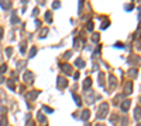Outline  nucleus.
Returning <instances> with one entry per match:
<instances>
[{
	"mask_svg": "<svg viewBox=\"0 0 141 126\" xmlns=\"http://www.w3.org/2000/svg\"><path fill=\"white\" fill-rule=\"evenodd\" d=\"M138 126H141V123H140V125H138Z\"/></svg>",
	"mask_w": 141,
	"mask_h": 126,
	"instance_id": "nucleus-38",
	"label": "nucleus"
},
{
	"mask_svg": "<svg viewBox=\"0 0 141 126\" xmlns=\"http://www.w3.org/2000/svg\"><path fill=\"white\" fill-rule=\"evenodd\" d=\"M0 6H1L4 10H7V9L11 7V1H0Z\"/></svg>",
	"mask_w": 141,
	"mask_h": 126,
	"instance_id": "nucleus-9",
	"label": "nucleus"
},
{
	"mask_svg": "<svg viewBox=\"0 0 141 126\" xmlns=\"http://www.w3.org/2000/svg\"><path fill=\"white\" fill-rule=\"evenodd\" d=\"M57 86L59 88H65L66 86H68V80H66V78H64V77H58L57 78Z\"/></svg>",
	"mask_w": 141,
	"mask_h": 126,
	"instance_id": "nucleus-2",
	"label": "nucleus"
},
{
	"mask_svg": "<svg viewBox=\"0 0 141 126\" xmlns=\"http://www.w3.org/2000/svg\"><path fill=\"white\" fill-rule=\"evenodd\" d=\"M33 77H34V76H33V73H31V72H27V73L24 74V80H26L27 83L33 81Z\"/></svg>",
	"mask_w": 141,
	"mask_h": 126,
	"instance_id": "nucleus-7",
	"label": "nucleus"
},
{
	"mask_svg": "<svg viewBox=\"0 0 141 126\" xmlns=\"http://www.w3.org/2000/svg\"><path fill=\"white\" fill-rule=\"evenodd\" d=\"M99 84H100V86L105 84V74H103V73L99 74Z\"/></svg>",
	"mask_w": 141,
	"mask_h": 126,
	"instance_id": "nucleus-15",
	"label": "nucleus"
},
{
	"mask_svg": "<svg viewBox=\"0 0 141 126\" xmlns=\"http://www.w3.org/2000/svg\"><path fill=\"white\" fill-rule=\"evenodd\" d=\"M75 65L78 66V67H85V62L82 60V59H78V60L75 62Z\"/></svg>",
	"mask_w": 141,
	"mask_h": 126,
	"instance_id": "nucleus-14",
	"label": "nucleus"
},
{
	"mask_svg": "<svg viewBox=\"0 0 141 126\" xmlns=\"http://www.w3.org/2000/svg\"><path fill=\"white\" fill-rule=\"evenodd\" d=\"M107 27H109V20H106V21L103 22V25H102V28H103V30H106Z\"/></svg>",
	"mask_w": 141,
	"mask_h": 126,
	"instance_id": "nucleus-25",
	"label": "nucleus"
},
{
	"mask_svg": "<svg viewBox=\"0 0 141 126\" xmlns=\"http://www.w3.org/2000/svg\"><path fill=\"white\" fill-rule=\"evenodd\" d=\"M92 39H93V41H95V42H97V41H99V34H93Z\"/></svg>",
	"mask_w": 141,
	"mask_h": 126,
	"instance_id": "nucleus-27",
	"label": "nucleus"
},
{
	"mask_svg": "<svg viewBox=\"0 0 141 126\" xmlns=\"http://www.w3.org/2000/svg\"><path fill=\"white\" fill-rule=\"evenodd\" d=\"M89 115H90V112H89V111H83V112H82L80 119H82V121H88V119H89Z\"/></svg>",
	"mask_w": 141,
	"mask_h": 126,
	"instance_id": "nucleus-11",
	"label": "nucleus"
},
{
	"mask_svg": "<svg viewBox=\"0 0 141 126\" xmlns=\"http://www.w3.org/2000/svg\"><path fill=\"white\" fill-rule=\"evenodd\" d=\"M37 14H38V9H35L34 11H33V17H37Z\"/></svg>",
	"mask_w": 141,
	"mask_h": 126,
	"instance_id": "nucleus-33",
	"label": "nucleus"
},
{
	"mask_svg": "<svg viewBox=\"0 0 141 126\" xmlns=\"http://www.w3.org/2000/svg\"><path fill=\"white\" fill-rule=\"evenodd\" d=\"M73 100H75V104L76 105H79V107L82 105V100H80V97H78L76 94H73Z\"/></svg>",
	"mask_w": 141,
	"mask_h": 126,
	"instance_id": "nucleus-12",
	"label": "nucleus"
},
{
	"mask_svg": "<svg viewBox=\"0 0 141 126\" xmlns=\"http://www.w3.org/2000/svg\"><path fill=\"white\" fill-rule=\"evenodd\" d=\"M37 118H38V121H40V122H45V118L42 116V113H38V115H37Z\"/></svg>",
	"mask_w": 141,
	"mask_h": 126,
	"instance_id": "nucleus-19",
	"label": "nucleus"
},
{
	"mask_svg": "<svg viewBox=\"0 0 141 126\" xmlns=\"http://www.w3.org/2000/svg\"><path fill=\"white\" fill-rule=\"evenodd\" d=\"M20 52H21V53L26 52V44H23V45H21V48H20Z\"/></svg>",
	"mask_w": 141,
	"mask_h": 126,
	"instance_id": "nucleus-30",
	"label": "nucleus"
},
{
	"mask_svg": "<svg viewBox=\"0 0 141 126\" xmlns=\"http://www.w3.org/2000/svg\"><path fill=\"white\" fill-rule=\"evenodd\" d=\"M140 100H141V98H140Z\"/></svg>",
	"mask_w": 141,
	"mask_h": 126,
	"instance_id": "nucleus-39",
	"label": "nucleus"
},
{
	"mask_svg": "<svg viewBox=\"0 0 141 126\" xmlns=\"http://www.w3.org/2000/svg\"><path fill=\"white\" fill-rule=\"evenodd\" d=\"M140 118H141V108L140 107H136V109H134V119L138 121Z\"/></svg>",
	"mask_w": 141,
	"mask_h": 126,
	"instance_id": "nucleus-4",
	"label": "nucleus"
},
{
	"mask_svg": "<svg viewBox=\"0 0 141 126\" xmlns=\"http://www.w3.org/2000/svg\"><path fill=\"white\" fill-rule=\"evenodd\" d=\"M73 77H75V80H78V78H79V72H76V73L73 74Z\"/></svg>",
	"mask_w": 141,
	"mask_h": 126,
	"instance_id": "nucleus-34",
	"label": "nucleus"
},
{
	"mask_svg": "<svg viewBox=\"0 0 141 126\" xmlns=\"http://www.w3.org/2000/svg\"><path fill=\"white\" fill-rule=\"evenodd\" d=\"M130 76H131V77L137 76V69H131V70H130Z\"/></svg>",
	"mask_w": 141,
	"mask_h": 126,
	"instance_id": "nucleus-21",
	"label": "nucleus"
},
{
	"mask_svg": "<svg viewBox=\"0 0 141 126\" xmlns=\"http://www.w3.org/2000/svg\"><path fill=\"white\" fill-rule=\"evenodd\" d=\"M128 108H130V101H128V100L123 101V104H121V111L127 112V111H128Z\"/></svg>",
	"mask_w": 141,
	"mask_h": 126,
	"instance_id": "nucleus-5",
	"label": "nucleus"
},
{
	"mask_svg": "<svg viewBox=\"0 0 141 126\" xmlns=\"http://www.w3.org/2000/svg\"><path fill=\"white\" fill-rule=\"evenodd\" d=\"M42 109H44L45 112H48V113H52V112H54V109H52V108H49V107H44Z\"/></svg>",
	"mask_w": 141,
	"mask_h": 126,
	"instance_id": "nucleus-17",
	"label": "nucleus"
},
{
	"mask_svg": "<svg viewBox=\"0 0 141 126\" xmlns=\"http://www.w3.org/2000/svg\"><path fill=\"white\" fill-rule=\"evenodd\" d=\"M1 36H3V30L0 28V39H1Z\"/></svg>",
	"mask_w": 141,
	"mask_h": 126,
	"instance_id": "nucleus-37",
	"label": "nucleus"
},
{
	"mask_svg": "<svg viewBox=\"0 0 141 126\" xmlns=\"http://www.w3.org/2000/svg\"><path fill=\"white\" fill-rule=\"evenodd\" d=\"M37 95H38V92H30V94H28V98H35Z\"/></svg>",
	"mask_w": 141,
	"mask_h": 126,
	"instance_id": "nucleus-26",
	"label": "nucleus"
},
{
	"mask_svg": "<svg viewBox=\"0 0 141 126\" xmlns=\"http://www.w3.org/2000/svg\"><path fill=\"white\" fill-rule=\"evenodd\" d=\"M70 55H72V52H66V53H65V57H69Z\"/></svg>",
	"mask_w": 141,
	"mask_h": 126,
	"instance_id": "nucleus-36",
	"label": "nucleus"
},
{
	"mask_svg": "<svg viewBox=\"0 0 141 126\" xmlns=\"http://www.w3.org/2000/svg\"><path fill=\"white\" fill-rule=\"evenodd\" d=\"M131 91H133V83L131 81H128L127 84H126V94H131Z\"/></svg>",
	"mask_w": 141,
	"mask_h": 126,
	"instance_id": "nucleus-8",
	"label": "nucleus"
},
{
	"mask_svg": "<svg viewBox=\"0 0 141 126\" xmlns=\"http://www.w3.org/2000/svg\"><path fill=\"white\" fill-rule=\"evenodd\" d=\"M35 53H37V48H33V49H31V52H30V57H33Z\"/></svg>",
	"mask_w": 141,
	"mask_h": 126,
	"instance_id": "nucleus-23",
	"label": "nucleus"
},
{
	"mask_svg": "<svg viewBox=\"0 0 141 126\" xmlns=\"http://www.w3.org/2000/svg\"><path fill=\"white\" fill-rule=\"evenodd\" d=\"M47 34H48V30H42V32H41L40 38H44V36H47Z\"/></svg>",
	"mask_w": 141,
	"mask_h": 126,
	"instance_id": "nucleus-22",
	"label": "nucleus"
},
{
	"mask_svg": "<svg viewBox=\"0 0 141 126\" xmlns=\"http://www.w3.org/2000/svg\"><path fill=\"white\" fill-rule=\"evenodd\" d=\"M131 9H133V4H128V6H126V10H128V11H130Z\"/></svg>",
	"mask_w": 141,
	"mask_h": 126,
	"instance_id": "nucleus-35",
	"label": "nucleus"
},
{
	"mask_svg": "<svg viewBox=\"0 0 141 126\" xmlns=\"http://www.w3.org/2000/svg\"><path fill=\"white\" fill-rule=\"evenodd\" d=\"M107 112H109V105L106 104V102H103L100 107V109H99V115H97V118L99 119H103V118L107 116Z\"/></svg>",
	"mask_w": 141,
	"mask_h": 126,
	"instance_id": "nucleus-1",
	"label": "nucleus"
},
{
	"mask_svg": "<svg viewBox=\"0 0 141 126\" xmlns=\"http://www.w3.org/2000/svg\"><path fill=\"white\" fill-rule=\"evenodd\" d=\"M61 67H62V72H64V73H66V74L72 73V67H70L69 65H61Z\"/></svg>",
	"mask_w": 141,
	"mask_h": 126,
	"instance_id": "nucleus-3",
	"label": "nucleus"
},
{
	"mask_svg": "<svg viewBox=\"0 0 141 126\" xmlns=\"http://www.w3.org/2000/svg\"><path fill=\"white\" fill-rule=\"evenodd\" d=\"M93 27H95V25H93V22H92V21H89V22H88V25H86V28H88L89 31H92V30H93Z\"/></svg>",
	"mask_w": 141,
	"mask_h": 126,
	"instance_id": "nucleus-18",
	"label": "nucleus"
},
{
	"mask_svg": "<svg viewBox=\"0 0 141 126\" xmlns=\"http://www.w3.org/2000/svg\"><path fill=\"white\" fill-rule=\"evenodd\" d=\"M45 20H47V22H51V21H52V14L49 13V11H47V13H45Z\"/></svg>",
	"mask_w": 141,
	"mask_h": 126,
	"instance_id": "nucleus-13",
	"label": "nucleus"
},
{
	"mask_svg": "<svg viewBox=\"0 0 141 126\" xmlns=\"http://www.w3.org/2000/svg\"><path fill=\"white\" fill-rule=\"evenodd\" d=\"M6 123H7V119L3 118V119H1V125H0V126H6Z\"/></svg>",
	"mask_w": 141,
	"mask_h": 126,
	"instance_id": "nucleus-32",
	"label": "nucleus"
},
{
	"mask_svg": "<svg viewBox=\"0 0 141 126\" xmlns=\"http://www.w3.org/2000/svg\"><path fill=\"white\" fill-rule=\"evenodd\" d=\"M7 86H9V88L14 90V84H13V81H9V83H7Z\"/></svg>",
	"mask_w": 141,
	"mask_h": 126,
	"instance_id": "nucleus-31",
	"label": "nucleus"
},
{
	"mask_svg": "<svg viewBox=\"0 0 141 126\" xmlns=\"http://www.w3.org/2000/svg\"><path fill=\"white\" fill-rule=\"evenodd\" d=\"M6 53H7V56H10V55L13 53V49H11V48H7V49H6Z\"/></svg>",
	"mask_w": 141,
	"mask_h": 126,
	"instance_id": "nucleus-28",
	"label": "nucleus"
},
{
	"mask_svg": "<svg viewBox=\"0 0 141 126\" xmlns=\"http://www.w3.org/2000/svg\"><path fill=\"white\" fill-rule=\"evenodd\" d=\"M6 70H7V66H6V65H1V66H0V73H4Z\"/></svg>",
	"mask_w": 141,
	"mask_h": 126,
	"instance_id": "nucleus-20",
	"label": "nucleus"
},
{
	"mask_svg": "<svg viewBox=\"0 0 141 126\" xmlns=\"http://www.w3.org/2000/svg\"><path fill=\"white\" fill-rule=\"evenodd\" d=\"M90 86H92V80H90V77L85 78V81H83V90H88Z\"/></svg>",
	"mask_w": 141,
	"mask_h": 126,
	"instance_id": "nucleus-6",
	"label": "nucleus"
},
{
	"mask_svg": "<svg viewBox=\"0 0 141 126\" xmlns=\"http://www.w3.org/2000/svg\"><path fill=\"white\" fill-rule=\"evenodd\" d=\"M18 22H20V18L17 17L16 13H13L11 14V24H18Z\"/></svg>",
	"mask_w": 141,
	"mask_h": 126,
	"instance_id": "nucleus-10",
	"label": "nucleus"
},
{
	"mask_svg": "<svg viewBox=\"0 0 141 126\" xmlns=\"http://www.w3.org/2000/svg\"><path fill=\"white\" fill-rule=\"evenodd\" d=\"M124 45L121 44V42H117V44H114V48H123Z\"/></svg>",
	"mask_w": 141,
	"mask_h": 126,
	"instance_id": "nucleus-29",
	"label": "nucleus"
},
{
	"mask_svg": "<svg viewBox=\"0 0 141 126\" xmlns=\"http://www.w3.org/2000/svg\"><path fill=\"white\" fill-rule=\"evenodd\" d=\"M52 7H54V9H59V7H61V4H59L58 1H54V3H52Z\"/></svg>",
	"mask_w": 141,
	"mask_h": 126,
	"instance_id": "nucleus-24",
	"label": "nucleus"
},
{
	"mask_svg": "<svg viewBox=\"0 0 141 126\" xmlns=\"http://www.w3.org/2000/svg\"><path fill=\"white\" fill-rule=\"evenodd\" d=\"M109 80H110V86H111V87H116V78L113 77V76H110Z\"/></svg>",
	"mask_w": 141,
	"mask_h": 126,
	"instance_id": "nucleus-16",
	"label": "nucleus"
}]
</instances>
